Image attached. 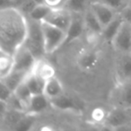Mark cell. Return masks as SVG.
Returning a JSON list of instances; mask_svg holds the SVG:
<instances>
[{
    "instance_id": "1",
    "label": "cell",
    "mask_w": 131,
    "mask_h": 131,
    "mask_svg": "<svg viewBox=\"0 0 131 131\" xmlns=\"http://www.w3.org/2000/svg\"><path fill=\"white\" fill-rule=\"evenodd\" d=\"M27 30V18L16 7L0 10V49L15 54L24 44Z\"/></svg>"
},
{
    "instance_id": "2",
    "label": "cell",
    "mask_w": 131,
    "mask_h": 131,
    "mask_svg": "<svg viewBox=\"0 0 131 131\" xmlns=\"http://www.w3.org/2000/svg\"><path fill=\"white\" fill-rule=\"evenodd\" d=\"M28 30L24 45L35 55L37 58H41L46 56L44 49L43 33H42L41 22L27 18Z\"/></svg>"
},
{
    "instance_id": "3",
    "label": "cell",
    "mask_w": 131,
    "mask_h": 131,
    "mask_svg": "<svg viewBox=\"0 0 131 131\" xmlns=\"http://www.w3.org/2000/svg\"><path fill=\"white\" fill-rule=\"evenodd\" d=\"M44 49L46 55H50L66 44L67 32L48 22H41Z\"/></svg>"
},
{
    "instance_id": "4",
    "label": "cell",
    "mask_w": 131,
    "mask_h": 131,
    "mask_svg": "<svg viewBox=\"0 0 131 131\" xmlns=\"http://www.w3.org/2000/svg\"><path fill=\"white\" fill-rule=\"evenodd\" d=\"M131 123V110L118 106L110 109L104 127L108 129L122 130L125 126Z\"/></svg>"
},
{
    "instance_id": "5",
    "label": "cell",
    "mask_w": 131,
    "mask_h": 131,
    "mask_svg": "<svg viewBox=\"0 0 131 131\" xmlns=\"http://www.w3.org/2000/svg\"><path fill=\"white\" fill-rule=\"evenodd\" d=\"M110 100L112 106L131 110V79L116 83V85L111 92Z\"/></svg>"
},
{
    "instance_id": "6",
    "label": "cell",
    "mask_w": 131,
    "mask_h": 131,
    "mask_svg": "<svg viewBox=\"0 0 131 131\" xmlns=\"http://www.w3.org/2000/svg\"><path fill=\"white\" fill-rule=\"evenodd\" d=\"M114 74L116 83L131 79V52H116L114 58Z\"/></svg>"
},
{
    "instance_id": "7",
    "label": "cell",
    "mask_w": 131,
    "mask_h": 131,
    "mask_svg": "<svg viewBox=\"0 0 131 131\" xmlns=\"http://www.w3.org/2000/svg\"><path fill=\"white\" fill-rule=\"evenodd\" d=\"M15 70L31 73L38 58L26 47L22 45L15 52Z\"/></svg>"
},
{
    "instance_id": "8",
    "label": "cell",
    "mask_w": 131,
    "mask_h": 131,
    "mask_svg": "<svg viewBox=\"0 0 131 131\" xmlns=\"http://www.w3.org/2000/svg\"><path fill=\"white\" fill-rule=\"evenodd\" d=\"M89 7L99 20L102 28L114 20L118 15V11L115 8L99 0H92Z\"/></svg>"
},
{
    "instance_id": "9",
    "label": "cell",
    "mask_w": 131,
    "mask_h": 131,
    "mask_svg": "<svg viewBox=\"0 0 131 131\" xmlns=\"http://www.w3.org/2000/svg\"><path fill=\"white\" fill-rule=\"evenodd\" d=\"M111 45L115 52H131V24L123 22Z\"/></svg>"
},
{
    "instance_id": "10",
    "label": "cell",
    "mask_w": 131,
    "mask_h": 131,
    "mask_svg": "<svg viewBox=\"0 0 131 131\" xmlns=\"http://www.w3.org/2000/svg\"><path fill=\"white\" fill-rule=\"evenodd\" d=\"M72 18H73V14L66 8L52 9L43 22H48L49 24H52L67 32L70 24H71Z\"/></svg>"
},
{
    "instance_id": "11",
    "label": "cell",
    "mask_w": 131,
    "mask_h": 131,
    "mask_svg": "<svg viewBox=\"0 0 131 131\" xmlns=\"http://www.w3.org/2000/svg\"><path fill=\"white\" fill-rule=\"evenodd\" d=\"M99 61V55L95 49L84 48L80 51L75 58V63L79 69L83 71H89L96 67Z\"/></svg>"
},
{
    "instance_id": "12",
    "label": "cell",
    "mask_w": 131,
    "mask_h": 131,
    "mask_svg": "<svg viewBox=\"0 0 131 131\" xmlns=\"http://www.w3.org/2000/svg\"><path fill=\"white\" fill-rule=\"evenodd\" d=\"M84 31H85V24L84 20V14H73L71 24L67 31L66 44L82 38Z\"/></svg>"
},
{
    "instance_id": "13",
    "label": "cell",
    "mask_w": 131,
    "mask_h": 131,
    "mask_svg": "<svg viewBox=\"0 0 131 131\" xmlns=\"http://www.w3.org/2000/svg\"><path fill=\"white\" fill-rule=\"evenodd\" d=\"M49 107H51L50 100L44 93L32 95L26 109V113L29 115L38 116L47 111Z\"/></svg>"
},
{
    "instance_id": "14",
    "label": "cell",
    "mask_w": 131,
    "mask_h": 131,
    "mask_svg": "<svg viewBox=\"0 0 131 131\" xmlns=\"http://www.w3.org/2000/svg\"><path fill=\"white\" fill-rule=\"evenodd\" d=\"M32 73L45 82L49 79L56 77V69H55L54 66L45 58L37 59L36 64L33 68Z\"/></svg>"
},
{
    "instance_id": "15",
    "label": "cell",
    "mask_w": 131,
    "mask_h": 131,
    "mask_svg": "<svg viewBox=\"0 0 131 131\" xmlns=\"http://www.w3.org/2000/svg\"><path fill=\"white\" fill-rule=\"evenodd\" d=\"M50 103L52 108L61 111H75L78 108L77 102L66 93L50 100Z\"/></svg>"
},
{
    "instance_id": "16",
    "label": "cell",
    "mask_w": 131,
    "mask_h": 131,
    "mask_svg": "<svg viewBox=\"0 0 131 131\" xmlns=\"http://www.w3.org/2000/svg\"><path fill=\"white\" fill-rule=\"evenodd\" d=\"M43 93L49 100H52L65 93V88L61 81L57 77H54L45 82Z\"/></svg>"
},
{
    "instance_id": "17",
    "label": "cell",
    "mask_w": 131,
    "mask_h": 131,
    "mask_svg": "<svg viewBox=\"0 0 131 131\" xmlns=\"http://www.w3.org/2000/svg\"><path fill=\"white\" fill-rule=\"evenodd\" d=\"M31 73H27V72L24 71H19V70L14 69L9 75H7L6 77L0 79V82L4 83L5 84L8 86L13 92H15L23 83L25 81L27 77Z\"/></svg>"
},
{
    "instance_id": "18",
    "label": "cell",
    "mask_w": 131,
    "mask_h": 131,
    "mask_svg": "<svg viewBox=\"0 0 131 131\" xmlns=\"http://www.w3.org/2000/svg\"><path fill=\"white\" fill-rule=\"evenodd\" d=\"M15 68V55L0 49V79L9 75Z\"/></svg>"
},
{
    "instance_id": "19",
    "label": "cell",
    "mask_w": 131,
    "mask_h": 131,
    "mask_svg": "<svg viewBox=\"0 0 131 131\" xmlns=\"http://www.w3.org/2000/svg\"><path fill=\"white\" fill-rule=\"evenodd\" d=\"M123 24V20L120 17L119 14L118 15V16L114 19L113 21H111L109 24L105 26V27L102 28V40L105 42H108V43L111 44V41L114 39L115 35L117 34L118 31L119 30L121 24Z\"/></svg>"
},
{
    "instance_id": "20",
    "label": "cell",
    "mask_w": 131,
    "mask_h": 131,
    "mask_svg": "<svg viewBox=\"0 0 131 131\" xmlns=\"http://www.w3.org/2000/svg\"><path fill=\"white\" fill-rule=\"evenodd\" d=\"M109 111L110 109H107L104 106H94L93 108H92L89 112V122L92 125L104 127V124L109 114Z\"/></svg>"
},
{
    "instance_id": "21",
    "label": "cell",
    "mask_w": 131,
    "mask_h": 131,
    "mask_svg": "<svg viewBox=\"0 0 131 131\" xmlns=\"http://www.w3.org/2000/svg\"><path fill=\"white\" fill-rule=\"evenodd\" d=\"M25 84H27L28 88L30 89L32 95L42 94L44 93V87H45V81L42 80L39 77L31 72L27 78L25 79Z\"/></svg>"
},
{
    "instance_id": "22",
    "label": "cell",
    "mask_w": 131,
    "mask_h": 131,
    "mask_svg": "<svg viewBox=\"0 0 131 131\" xmlns=\"http://www.w3.org/2000/svg\"><path fill=\"white\" fill-rule=\"evenodd\" d=\"M84 24H85L86 30L102 33V24H100L99 20L96 18L94 14L92 12L90 7L84 13Z\"/></svg>"
},
{
    "instance_id": "23",
    "label": "cell",
    "mask_w": 131,
    "mask_h": 131,
    "mask_svg": "<svg viewBox=\"0 0 131 131\" xmlns=\"http://www.w3.org/2000/svg\"><path fill=\"white\" fill-rule=\"evenodd\" d=\"M92 0H68L65 8L73 14H84L89 8Z\"/></svg>"
},
{
    "instance_id": "24",
    "label": "cell",
    "mask_w": 131,
    "mask_h": 131,
    "mask_svg": "<svg viewBox=\"0 0 131 131\" xmlns=\"http://www.w3.org/2000/svg\"><path fill=\"white\" fill-rule=\"evenodd\" d=\"M51 10L52 9L45 4L37 5L34 7V9L31 12V14L26 18L31 19V20H34V21H38V22H43L47 18V16L50 13Z\"/></svg>"
},
{
    "instance_id": "25",
    "label": "cell",
    "mask_w": 131,
    "mask_h": 131,
    "mask_svg": "<svg viewBox=\"0 0 131 131\" xmlns=\"http://www.w3.org/2000/svg\"><path fill=\"white\" fill-rule=\"evenodd\" d=\"M15 93L17 95V97L22 101V102L24 104L25 108L27 109L28 104H29L30 101H31V97H32V93H31L30 89L28 88L27 84H25V81L15 90Z\"/></svg>"
},
{
    "instance_id": "26",
    "label": "cell",
    "mask_w": 131,
    "mask_h": 131,
    "mask_svg": "<svg viewBox=\"0 0 131 131\" xmlns=\"http://www.w3.org/2000/svg\"><path fill=\"white\" fill-rule=\"evenodd\" d=\"M6 102L10 110L26 112L25 106H24V104L22 102V101L17 97V95L15 93V92H14V93L9 97V99H8Z\"/></svg>"
},
{
    "instance_id": "27",
    "label": "cell",
    "mask_w": 131,
    "mask_h": 131,
    "mask_svg": "<svg viewBox=\"0 0 131 131\" xmlns=\"http://www.w3.org/2000/svg\"><path fill=\"white\" fill-rule=\"evenodd\" d=\"M36 6H37V4L33 0H25L24 3H22V4L16 8L24 15V16L27 17L28 15L31 14V12L34 9V7Z\"/></svg>"
},
{
    "instance_id": "28",
    "label": "cell",
    "mask_w": 131,
    "mask_h": 131,
    "mask_svg": "<svg viewBox=\"0 0 131 131\" xmlns=\"http://www.w3.org/2000/svg\"><path fill=\"white\" fill-rule=\"evenodd\" d=\"M120 17L122 18L123 22L131 24V5L127 4L124 6L118 12Z\"/></svg>"
},
{
    "instance_id": "29",
    "label": "cell",
    "mask_w": 131,
    "mask_h": 131,
    "mask_svg": "<svg viewBox=\"0 0 131 131\" xmlns=\"http://www.w3.org/2000/svg\"><path fill=\"white\" fill-rule=\"evenodd\" d=\"M68 0H44V4L51 9H61L65 8Z\"/></svg>"
},
{
    "instance_id": "30",
    "label": "cell",
    "mask_w": 131,
    "mask_h": 131,
    "mask_svg": "<svg viewBox=\"0 0 131 131\" xmlns=\"http://www.w3.org/2000/svg\"><path fill=\"white\" fill-rule=\"evenodd\" d=\"M99 1H102V2L109 5V6L115 8V9L118 12H119V10L121 9L124 6H126V5L127 4V0H99Z\"/></svg>"
},
{
    "instance_id": "31",
    "label": "cell",
    "mask_w": 131,
    "mask_h": 131,
    "mask_svg": "<svg viewBox=\"0 0 131 131\" xmlns=\"http://www.w3.org/2000/svg\"><path fill=\"white\" fill-rule=\"evenodd\" d=\"M1 83V92H0V101L3 102H6L9 99V97L14 93V92L8 87L6 84H5L4 83Z\"/></svg>"
},
{
    "instance_id": "32",
    "label": "cell",
    "mask_w": 131,
    "mask_h": 131,
    "mask_svg": "<svg viewBox=\"0 0 131 131\" xmlns=\"http://www.w3.org/2000/svg\"><path fill=\"white\" fill-rule=\"evenodd\" d=\"M1 9H6V8H10V7H15V0H1Z\"/></svg>"
},
{
    "instance_id": "33",
    "label": "cell",
    "mask_w": 131,
    "mask_h": 131,
    "mask_svg": "<svg viewBox=\"0 0 131 131\" xmlns=\"http://www.w3.org/2000/svg\"><path fill=\"white\" fill-rule=\"evenodd\" d=\"M37 5H40V4H44V0H33Z\"/></svg>"
},
{
    "instance_id": "34",
    "label": "cell",
    "mask_w": 131,
    "mask_h": 131,
    "mask_svg": "<svg viewBox=\"0 0 131 131\" xmlns=\"http://www.w3.org/2000/svg\"><path fill=\"white\" fill-rule=\"evenodd\" d=\"M127 4H130L131 5V0H127Z\"/></svg>"
}]
</instances>
